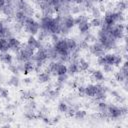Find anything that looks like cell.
<instances>
[{"mask_svg": "<svg viewBox=\"0 0 128 128\" xmlns=\"http://www.w3.org/2000/svg\"><path fill=\"white\" fill-rule=\"evenodd\" d=\"M110 84H111L112 86H114V87H115V86L117 85V82H116V80H111V81H110Z\"/></svg>", "mask_w": 128, "mask_h": 128, "instance_id": "cell-38", "label": "cell"}, {"mask_svg": "<svg viewBox=\"0 0 128 128\" xmlns=\"http://www.w3.org/2000/svg\"><path fill=\"white\" fill-rule=\"evenodd\" d=\"M91 27H94V28H98V27H101L102 25V20L101 18H92L90 21H89Z\"/></svg>", "mask_w": 128, "mask_h": 128, "instance_id": "cell-27", "label": "cell"}, {"mask_svg": "<svg viewBox=\"0 0 128 128\" xmlns=\"http://www.w3.org/2000/svg\"><path fill=\"white\" fill-rule=\"evenodd\" d=\"M87 71H89L90 73V78L93 82H101L105 79V76L103 74V72L101 70H98V69H88Z\"/></svg>", "mask_w": 128, "mask_h": 128, "instance_id": "cell-7", "label": "cell"}, {"mask_svg": "<svg viewBox=\"0 0 128 128\" xmlns=\"http://www.w3.org/2000/svg\"><path fill=\"white\" fill-rule=\"evenodd\" d=\"M78 66L80 68V71H87L90 68V63L88 60L84 58H79L78 59Z\"/></svg>", "mask_w": 128, "mask_h": 128, "instance_id": "cell-19", "label": "cell"}, {"mask_svg": "<svg viewBox=\"0 0 128 128\" xmlns=\"http://www.w3.org/2000/svg\"><path fill=\"white\" fill-rule=\"evenodd\" d=\"M88 50H89L90 54L96 56L97 58H98V57H101V56H103V55L105 54V50H104L103 46H102L99 42H94V43H92L91 45H89Z\"/></svg>", "mask_w": 128, "mask_h": 128, "instance_id": "cell-5", "label": "cell"}, {"mask_svg": "<svg viewBox=\"0 0 128 128\" xmlns=\"http://www.w3.org/2000/svg\"><path fill=\"white\" fill-rule=\"evenodd\" d=\"M68 78H69V75L66 73V74H62V75H59V76H57V81L58 82H61V83H66L67 82V80H68Z\"/></svg>", "mask_w": 128, "mask_h": 128, "instance_id": "cell-33", "label": "cell"}, {"mask_svg": "<svg viewBox=\"0 0 128 128\" xmlns=\"http://www.w3.org/2000/svg\"><path fill=\"white\" fill-rule=\"evenodd\" d=\"M8 96H9V90L6 87L0 86V98L6 99V98H8Z\"/></svg>", "mask_w": 128, "mask_h": 128, "instance_id": "cell-30", "label": "cell"}, {"mask_svg": "<svg viewBox=\"0 0 128 128\" xmlns=\"http://www.w3.org/2000/svg\"><path fill=\"white\" fill-rule=\"evenodd\" d=\"M14 18H15V21H16V22L21 23V24L23 25L24 22H25V20L28 18V16H27L23 11H21V10H17V11L15 12Z\"/></svg>", "mask_w": 128, "mask_h": 128, "instance_id": "cell-16", "label": "cell"}, {"mask_svg": "<svg viewBox=\"0 0 128 128\" xmlns=\"http://www.w3.org/2000/svg\"><path fill=\"white\" fill-rule=\"evenodd\" d=\"M37 81L40 84H46L51 81V75L45 71H42L37 74Z\"/></svg>", "mask_w": 128, "mask_h": 128, "instance_id": "cell-11", "label": "cell"}, {"mask_svg": "<svg viewBox=\"0 0 128 128\" xmlns=\"http://www.w3.org/2000/svg\"><path fill=\"white\" fill-rule=\"evenodd\" d=\"M53 47L55 51L57 52L58 56L59 55H70V50L68 48L66 39H59V41L53 44Z\"/></svg>", "mask_w": 128, "mask_h": 128, "instance_id": "cell-3", "label": "cell"}, {"mask_svg": "<svg viewBox=\"0 0 128 128\" xmlns=\"http://www.w3.org/2000/svg\"><path fill=\"white\" fill-rule=\"evenodd\" d=\"M20 81H21V80L19 79L18 75L12 74V75L9 77V79H8V81H7V84H8L9 86H11V87H19Z\"/></svg>", "mask_w": 128, "mask_h": 128, "instance_id": "cell-17", "label": "cell"}, {"mask_svg": "<svg viewBox=\"0 0 128 128\" xmlns=\"http://www.w3.org/2000/svg\"><path fill=\"white\" fill-rule=\"evenodd\" d=\"M8 70H9L12 74H14V75H18L19 72H20L19 67H18V65H17L16 63H15V64H13V63L9 64V65H8Z\"/></svg>", "mask_w": 128, "mask_h": 128, "instance_id": "cell-28", "label": "cell"}, {"mask_svg": "<svg viewBox=\"0 0 128 128\" xmlns=\"http://www.w3.org/2000/svg\"><path fill=\"white\" fill-rule=\"evenodd\" d=\"M50 39H51V41H52V43H53V44H54V43H56V42H57V41H59V39H60L59 34H55V33L50 34Z\"/></svg>", "mask_w": 128, "mask_h": 128, "instance_id": "cell-34", "label": "cell"}, {"mask_svg": "<svg viewBox=\"0 0 128 128\" xmlns=\"http://www.w3.org/2000/svg\"><path fill=\"white\" fill-rule=\"evenodd\" d=\"M73 1H74L76 4H78V5H82L85 0H73Z\"/></svg>", "mask_w": 128, "mask_h": 128, "instance_id": "cell-37", "label": "cell"}, {"mask_svg": "<svg viewBox=\"0 0 128 128\" xmlns=\"http://www.w3.org/2000/svg\"><path fill=\"white\" fill-rule=\"evenodd\" d=\"M68 108H69V105H68L64 100H62V101H60V102L58 103L57 110H58L60 113H65V114H66V112L68 111Z\"/></svg>", "mask_w": 128, "mask_h": 128, "instance_id": "cell-23", "label": "cell"}, {"mask_svg": "<svg viewBox=\"0 0 128 128\" xmlns=\"http://www.w3.org/2000/svg\"><path fill=\"white\" fill-rule=\"evenodd\" d=\"M80 68L78 66V59L77 60H70L69 61V65L67 66V74L69 76H75L77 74H79Z\"/></svg>", "mask_w": 128, "mask_h": 128, "instance_id": "cell-6", "label": "cell"}, {"mask_svg": "<svg viewBox=\"0 0 128 128\" xmlns=\"http://www.w3.org/2000/svg\"><path fill=\"white\" fill-rule=\"evenodd\" d=\"M115 80L117 81V82H120V83H122V82H124L125 80H127V76L119 69L116 73H115Z\"/></svg>", "mask_w": 128, "mask_h": 128, "instance_id": "cell-25", "label": "cell"}, {"mask_svg": "<svg viewBox=\"0 0 128 128\" xmlns=\"http://www.w3.org/2000/svg\"><path fill=\"white\" fill-rule=\"evenodd\" d=\"M11 29L13 31V33H21L23 31V25L21 23H18V22H14L11 24Z\"/></svg>", "mask_w": 128, "mask_h": 128, "instance_id": "cell-24", "label": "cell"}, {"mask_svg": "<svg viewBox=\"0 0 128 128\" xmlns=\"http://www.w3.org/2000/svg\"><path fill=\"white\" fill-rule=\"evenodd\" d=\"M97 92V87H96V84H93V83H90L88 85L85 86V89H84V95H86L87 97L89 98H93L95 96Z\"/></svg>", "mask_w": 128, "mask_h": 128, "instance_id": "cell-10", "label": "cell"}, {"mask_svg": "<svg viewBox=\"0 0 128 128\" xmlns=\"http://www.w3.org/2000/svg\"><path fill=\"white\" fill-rule=\"evenodd\" d=\"M107 115H108L109 119H118V118H120L121 116H123V113H122V110H121V106L118 107V106L112 105V104L108 105Z\"/></svg>", "mask_w": 128, "mask_h": 128, "instance_id": "cell-4", "label": "cell"}, {"mask_svg": "<svg viewBox=\"0 0 128 128\" xmlns=\"http://www.w3.org/2000/svg\"><path fill=\"white\" fill-rule=\"evenodd\" d=\"M34 67H35V64H34V61H32V60L23 62V64H22V72L24 74H29L32 71H34Z\"/></svg>", "mask_w": 128, "mask_h": 128, "instance_id": "cell-13", "label": "cell"}, {"mask_svg": "<svg viewBox=\"0 0 128 128\" xmlns=\"http://www.w3.org/2000/svg\"><path fill=\"white\" fill-rule=\"evenodd\" d=\"M97 63L100 66H102L104 64H110V65H113V66H119L122 63V56L120 54H116V53L104 54L103 56L97 58Z\"/></svg>", "mask_w": 128, "mask_h": 128, "instance_id": "cell-1", "label": "cell"}, {"mask_svg": "<svg viewBox=\"0 0 128 128\" xmlns=\"http://www.w3.org/2000/svg\"><path fill=\"white\" fill-rule=\"evenodd\" d=\"M83 40H85L87 43H90V42L94 43V42H96L97 38H96V36H94L93 34H91L90 32H88V33H86V34H85V36H84V39H83Z\"/></svg>", "mask_w": 128, "mask_h": 128, "instance_id": "cell-29", "label": "cell"}, {"mask_svg": "<svg viewBox=\"0 0 128 128\" xmlns=\"http://www.w3.org/2000/svg\"><path fill=\"white\" fill-rule=\"evenodd\" d=\"M102 69H103V72L105 73H112L114 71V66L110 64H104L102 65Z\"/></svg>", "mask_w": 128, "mask_h": 128, "instance_id": "cell-32", "label": "cell"}, {"mask_svg": "<svg viewBox=\"0 0 128 128\" xmlns=\"http://www.w3.org/2000/svg\"><path fill=\"white\" fill-rule=\"evenodd\" d=\"M0 62L9 65L13 63V56L8 52H0Z\"/></svg>", "mask_w": 128, "mask_h": 128, "instance_id": "cell-14", "label": "cell"}, {"mask_svg": "<svg viewBox=\"0 0 128 128\" xmlns=\"http://www.w3.org/2000/svg\"><path fill=\"white\" fill-rule=\"evenodd\" d=\"M8 50H10L8 39L0 37V52H8Z\"/></svg>", "mask_w": 128, "mask_h": 128, "instance_id": "cell-20", "label": "cell"}, {"mask_svg": "<svg viewBox=\"0 0 128 128\" xmlns=\"http://www.w3.org/2000/svg\"><path fill=\"white\" fill-rule=\"evenodd\" d=\"M74 19H75V25H77V24H79L80 22H83V21H88V17L85 14H79V16L74 18Z\"/></svg>", "mask_w": 128, "mask_h": 128, "instance_id": "cell-31", "label": "cell"}, {"mask_svg": "<svg viewBox=\"0 0 128 128\" xmlns=\"http://www.w3.org/2000/svg\"><path fill=\"white\" fill-rule=\"evenodd\" d=\"M23 29L30 35H36L40 30V25L39 22H37L35 19H33L32 17H28L23 24Z\"/></svg>", "mask_w": 128, "mask_h": 128, "instance_id": "cell-2", "label": "cell"}, {"mask_svg": "<svg viewBox=\"0 0 128 128\" xmlns=\"http://www.w3.org/2000/svg\"><path fill=\"white\" fill-rule=\"evenodd\" d=\"M89 12H90L92 18H100L101 15H102V12H101L100 8L98 6H95V5L89 9Z\"/></svg>", "mask_w": 128, "mask_h": 128, "instance_id": "cell-21", "label": "cell"}, {"mask_svg": "<svg viewBox=\"0 0 128 128\" xmlns=\"http://www.w3.org/2000/svg\"><path fill=\"white\" fill-rule=\"evenodd\" d=\"M77 120H82V119H84L86 116H87V112L85 111V110H81V109H78V110H76L75 111V113H74V115H73Z\"/></svg>", "mask_w": 128, "mask_h": 128, "instance_id": "cell-26", "label": "cell"}, {"mask_svg": "<svg viewBox=\"0 0 128 128\" xmlns=\"http://www.w3.org/2000/svg\"><path fill=\"white\" fill-rule=\"evenodd\" d=\"M8 43H9V47H10V50L13 51L14 53H16L19 49H20V46H21V42L18 38L14 37V36H11L8 38Z\"/></svg>", "mask_w": 128, "mask_h": 128, "instance_id": "cell-8", "label": "cell"}, {"mask_svg": "<svg viewBox=\"0 0 128 128\" xmlns=\"http://www.w3.org/2000/svg\"><path fill=\"white\" fill-rule=\"evenodd\" d=\"M36 95H37V93L35 92V90H34V89L21 90V91H20V97H21V99H23V100L33 99Z\"/></svg>", "mask_w": 128, "mask_h": 128, "instance_id": "cell-12", "label": "cell"}, {"mask_svg": "<svg viewBox=\"0 0 128 128\" xmlns=\"http://www.w3.org/2000/svg\"><path fill=\"white\" fill-rule=\"evenodd\" d=\"M24 85H30L32 83V79L30 77H24V79L22 80Z\"/></svg>", "mask_w": 128, "mask_h": 128, "instance_id": "cell-36", "label": "cell"}, {"mask_svg": "<svg viewBox=\"0 0 128 128\" xmlns=\"http://www.w3.org/2000/svg\"><path fill=\"white\" fill-rule=\"evenodd\" d=\"M127 8V3L126 0H120L114 4V10L113 11H119V12H124Z\"/></svg>", "mask_w": 128, "mask_h": 128, "instance_id": "cell-18", "label": "cell"}, {"mask_svg": "<svg viewBox=\"0 0 128 128\" xmlns=\"http://www.w3.org/2000/svg\"><path fill=\"white\" fill-rule=\"evenodd\" d=\"M66 42H67V45H68V48L70 50V53L72 51H74L77 47H78V43L77 41L74 39V38H66Z\"/></svg>", "mask_w": 128, "mask_h": 128, "instance_id": "cell-22", "label": "cell"}, {"mask_svg": "<svg viewBox=\"0 0 128 128\" xmlns=\"http://www.w3.org/2000/svg\"><path fill=\"white\" fill-rule=\"evenodd\" d=\"M15 108H16V105H15V104H13V103H7V105L5 106V110H6V111H8V112L13 111Z\"/></svg>", "mask_w": 128, "mask_h": 128, "instance_id": "cell-35", "label": "cell"}, {"mask_svg": "<svg viewBox=\"0 0 128 128\" xmlns=\"http://www.w3.org/2000/svg\"><path fill=\"white\" fill-rule=\"evenodd\" d=\"M32 49H34V50H37V49H39L41 46H42V43L34 36V35H30L28 38H27V42H26Z\"/></svg>", "mask_w": 128, "mask_h": 128, "instance_id": "cell-9", "label": "cell"}, {"mask_svg": "<svg viewBox=\"0 0 128 128\" xmlns=\"http://www.w3.org/2000/svg\"><path fill=\"white\" fill-rule=\"evenodd\" d=\"M77 26H78L79 32H80L81 34H83V35H85L86 33H88L89 30H90V28H91V25H90V23H89V20H88V21L80 22L79 24H77Z\"/></svg>", "mask_w": 128, "mask_h": 128, "instance_id": "cell-15", "label": "cell"}]
</instances>
